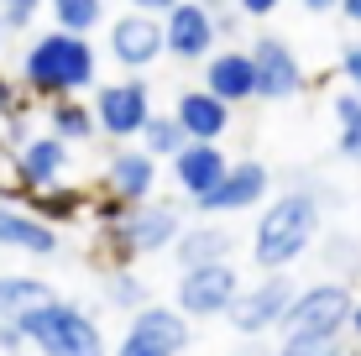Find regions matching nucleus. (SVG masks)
Here are the masks:
<instances>
[{"label": "nucleus", "mask_w": 361, "mask_h": 356, "mask_svg": "<svg viewBox=\"0 0 361 356\" xmlns=\"http://www.w3.org/2000/svg\"><path fill=\"white\" fill-rule=\"evenodd\" d=\"M319 194L325 189H309V183H293L288 194H278V200L262 210L252 231V257L262 273H288V267L314 247L319 236Z\"/></svg>", "instance_id": "obj_1"}, {"label": "nucleus", "mask_w": 361, "mask_h": 356, "mask_svg": "<svg viewBox=\"0 0 361 356\" xmlns=\"http://www.w3.org/2000/svg\"><path fill=\"white\" fill-rule=\"evenodd\" d=\"M94 68L99 63L90 37H68V32H42L21 53V84L37 100H79L94 84Z\"/></svg>", "instance_id": "obj_2"}, {"label": "nucleus", "mask_w": 361, "mask_h": 356, "mask_svg": "<svg viewBox=\"0 0 361 356\" xmlns=\"http://www.w3.org/2000/svg\"><path fill=\"white\" fill-rule=\"evenodd\" d=\"M351 320H356L351 288L345 283H314V288H293L278 330H283V346H325V340H341Z\"/></svg>", "instance_id": "obj_3"}, {"label": "nucleus", "mask_w": 361, "mask_h": 356, "mask_svg": "<svg viewBox=\"0 0 361 356\" xmlns=\"http://www.w3.org/2000/svg\"><path fill=\"white\" fill-rule=\"evenodd\" d=\"M16 330H21V340H32L42 356H105L99 325L68 299H47V304H37V309H27L16 320Z\"/></svg>", "instance_id": "obj_4"}, {"label": "nucleus", "mask_w": 361, "mask_h": 356, "mask_svg": "<svg viewBox=\"0 0 361 356\" xmlns=\"http://www.w3.org/2000/svg\"><path fill=\"white\" fill-rule=\"evenodd\" d=\"M105 226H110V241H116L121 257H147V252H168L173 236L183 231V220H178V204L152 200V204H126Z\"/></svg>", "instance_id": "obj_5"}, {"label": "nucleus", "mask_w": 361, "mask_h": 356, "mask_svg": "<svg viewBox=\"0 0 361 356\" xmlns=\"http://www.w3.org/2000/svg\"><path fill=\"white\" fill-rule=\"evenodd\" d=\"M90 116H94V131L126 142L147 126V116H152V90H147V79H136V73L131 79H116V84H94Z\"/></svg>", "instance_id": "obj_6"}, {"label": "nucleus", "mask_w": 361, "mask_h": 356, "mask_svg": "<svg viewBox=\"0 0 361 356\" xmlns=\"http://www.w3.org/2000/svg\"><path fill=\"white\" fill-rule=\"evenodd\" d=\"M189 320L168 304H147V309L131 314L126 325V340H121L116 356H183L189 351Z\"/></svg>", "instance_id": "obj_7"}, {"label": "nucleus", "mask_w": 361, "mask_h": 356, "mask_svg": "<svg viewBox=\"0 0 361 356\" xmlns=\"http://www.w3.org/2000/svg\"><path fill=\"white\" fill-rule=\"evenodd\" d=\"M288 299H293V278H288V273H267L257 288H241V293H235V304L226 309V320L235 325V336L262 340L267 330H278Z\"/></svg>", "instance_id": "obj_8"}, {"label": "nucleus", "mask_w": 361, "mask_h": 356, "mask_svg": "<svg viewBox=\"0 0 361 356\" xmlns=\"http://www.w3.org/2000/svg\"><path fill=\"white\" fill-rule=\"evenodd\" d=\"M235 293H241V273H235L231 262L194 267V273L178 278V304H173V309H178L183 320H215V314H226L235 304Z\"/></svg>", "instance_id": "obj_9"}, {"label": "nucleus", "mask_w": 361, "mask_h": 356, "mask_svg": "<svg viewBox=\"0 0 361 356\" xmlns=\"http://www.w3.org/2000/svg\"><path fill=\"white\" fill-rule=\"evenodd\" d=\"M246 58H252L257 100H293V94L304 90V63H298V53L283 37H257V42L246 47Z\"/></svg>", "instance_id": "obj_10"}, {"label": "nucleus", "mask_w": 361, "mask_h": 356, "mask_svg": "<svg viewBox=\"0 0 361 356\" xmlns=\"http://www.w3.org/2000/svg\"><path fill=\"white\" fill-rule=\"evenodd\" d=\"M267 189H272L267 163H257V157H246V163H226V173L215 178V189H209L204 200H194V210L199 215H235V210L262 204Z\"/></svg>", "instance_id": "obj_11"}, {"label": "nucleus", "mask_w": 361, "mask_h": 356, "mask_svg": "<svg viewBox=\"0 0 361 356\" xmlns=\"http://www.w3.org/2000/svg\"><path fill=\"white\" fill-rule=\"evenodd\" d=\"M157 27H163V53L178 58V63H204V58L215 53V42H220L209 11L194 6V0H178V6H173Z\"/></svg>", "instance_id": "obj_12"}, {"label": "nucleus", "mask_w": 361, "mask_h": 356, "mask_svg": "<svg viewBox=\"0 0 361 356\" xmlns=\"http://www.w3.org/2000/svg\"><path fill=\"white\" fill-rule=\"evenodd\" d=\"M99 189H105V200H116L121 210H126V204H147L152 189H157V163L142 147H121V152H110L105 173H99Z\"/></svg>", "instance_id": "obj_13"}, {"label": "nucleus", "mask_w": 361, "mask_h": 356, "mask_svg": "<svg viewBox=\"0 0 361 356\" xmlns=\"http://www.w3.org/2000/svg\"><path fill=\"white\" fill-rule=\"evenodd\" d=\"M110 58H116L121 68H131V73L152 68L157 58H163V27H157V16L126 11V16L110 21Z\"/></svg>", "instance_id": "obj_14"}, {"label": "nucleus", "mask_w": 361, "mask_h": 356, "mask_svg": "<svg viewBox=\"0 0 361 356\" xmlns=\"http://www.w3.org/2000/svg\"><path fill=\"white\" fill-rule=\"evenodd\" d=\"M204 94H215L226 110L257 100L252 90V58H246V47H215V53L204 58V84H199Z\"/></svg>", "instance_id": "obj_15"}, {"label": "nucleus", "mask_w": 361, "mask_h": 356, "mask_svg": "<svg viewBox=\"0 0 361 356\" xmlns=\"http://www.w3.org/2000/svg\"><path fill=\"white\" fill-rule=\"evenodd\" d=\"M168 163H173V183H178V194H189V200H204V194L215 189V178L226 173L231 157L220 152V142H189L183 152H173Z\"/></svg>", "instance_id": "obj_16"}, {"label": "nucleus", "mask_w": 361, "mask_h": 356, "mask_svg": "<svg viewBox=\"0 0 361 356\" xmlns=\"http://www.w3.org/2000/svg\"><path fill=\"white\" fill-rule=\"evenodd\" d=\"M231 252H235V236L226 226H215V220H199V226H189V231L173 236V262H178V273L231 262Z\"/></svg>", "instance_id": "obj_17"}, {"label": "nucleus", "mask_w": 361, "mask_h": 356, "mask_svg": "<svg viewBox=\"0 0 361 356\" xmlns=\"http://www.w3.org/2000/svg\"><path fill=\"white\" fill-rule=\"evenodd\" d=\"M173 121H178V131L189 142H220L231 131V110L215 100V94L204 90H178V100H173Z\"/></svg>", "instance_id": "obj_18"}, {"label": "nucleus", "mask_w": 361, "mask_h": 356, "mask_svg": "<svg viewBox=\"0 0 361 356\" xmlns=\"http://www.w3.org/2000/svg\"><path fill=\"white\" fill-rule=\"evenodd\" d=\"M16 173H21V189H27V194L53 189V183H63V173H68V147L42 131V137H32L16 152Z\"/></svg>", "instance_id": "obj_19"}, {"label": "nucleus", "mask_w": 361, "mask_h": 356, "mask_svg": "<svg viewBox=\"0 0 361 356\" xmlns=\"http://www.w3.org/2000/svg\"><path fill=\"white\" fill-rule=\"evenodd\" d=\"M0 247H16L27 257H58V231L42 226V220L27 215V210L0 204Z\"/></svg>", "instance_id": "obj_20"}, {"label": "nucleus", "mask_w": 361, "mask_h": 356, "mask_svg": "<svg viewBox=\"0 0 361 356\" xmlns=\"http://www.w3.org/2000/svg\"><path fill=\"white\" fill-rule=\"evenodd\" d=\"M53 299V288L42 278H27V273H0V325H16L27 309Z\"/></svg>", "instance_id": "obj_21"}, {"label": "nucleus", "mask_w": 361, "mask_h": 356, "mask_svg": "<svg viewBox=\"0 0 361 356\" xmlns=\"http://www.w3.org/2000/svg\"><path fill=\"white\" fill-rule=\"evenodd\" d=\"M47 137L58 142H90L94 137V116L84 100H47Z\"/></svg>", "instance_id": "obj_22"}, {"label": "nucleus", "mask_w": 361, "mask_h": 356, "mask_svg": "<svg viewBox=\"0 0 361 356\" xmlns=\"http://www.w3.org/2000/svg\"><path fill=\"white\" fill-rule=\"evenodd\" d=\"M79 210H84V194L79 189H63V183H53V189H37L32 194V210L27 215H37L42 226H63V220H79Z\"/></svg>", "instance_id": "obj_23"}, {"label": "nucleus", "mask_w": 361, "mask_h": 356, "mask_svg": "<svg viewBox=\"0 0 361 356\" xmlns=\"http://www.w3.org/2000/svg\"><path fill=\"white\" fill-rule=\"evenodd\" d=\"M136 137H142V152L152 157V163H168L173 152H183V147H189V137L178 131V121H173V116H157V110L147 116V126L136 131Z\"/></svg>", "instance_id": "obj_24"}, {"label": "nucleus", "mask_w": 361, "mask_h": 356, "mask_svg": "<svg viewBox=\"0 0 361 356\" xmlns=\"http://www.w3.org/2000/svg\"><path fill=\"white\" fill-rule=\"evenodd\" d=\"M53 6V32H68V37H90L105 16V0H47Z\"/></svg>", "instance_id": "obj_25"}, {"label": "nucleus", "mask_w": 361, "mask_h": 356, "mask_svg": "<svg viewBox=\"0 0 361 356\" xmlns=\"http://www.w3.org/2000/svg\"><path fill=\"white\" fill-rule=\"evenodd\" d=\"M105 299L116 304V309H131V314L152 304V299H147V283H142L136 273H110V278H105Z\"/></svg>", "instance_id": "obj_26"}, {"label": "nucleus", "mask_w": 361, "mask_h": 356, "mask_svg": "<svg viewBox=\"0 0 361 356\" xmlns=\"http://www.w3.org/2000/svg\"><path fill=\"white\" fill-rule=\"evenodd\" d=\"M42 11V0H0V32H27Z\"/></svg>", "instance_id": "obj_27"}, {"label": "nucleus", "mask_w": 361, "mask_h": 356, "mask_svg": "<svg viewBox=\"0 0 361 356\" xmlns=\"http://www.w3.org/2000/svg\"><path fill=\"white\" fill-rule=\"evenodd\" d=\"M16 194H27V189H21V173H16V152L0 147V204L16 200Z\"/></svg>", "instance_id": "obj_28"}, {"label": "nucleus", "mask_w": 361, "mask_h": 356, "mask_svg": "<svg viewBox=\"0 0 361 356\" xmlns=\"http://www.w3.org/2000/svg\"><path fill=\"white\" fill-rule=\"evenodd\" d=\"M335 121H341V126H361V94L356 90L335 94Z\"/></svg>", "instance_id": "obj_29"}, {"label": "nucleus", "mask_w": 361, "mask_h": 356, "mask_svg": "<svg viewBox=\"0 0 361 356\" xmlns=\"http://www.w3.org/2000/svg\"><path fill=\"white\" fill-rule=\"evenodd\" d=\"M272 356H345V340H325V346H278Z\"/></svg>", "instance_id": "obj_30"}, {"label": "nucleus", "mask_w": 361, "mask_h": 356, "mask_svg": "<svg viewBox=\"0 0 361 356\" xmlns=\"http://www.w3.org/2000/svg\"><path fill=\"white\" fill-rule=\"evenodd\" d=\"M283 0H231V11L235 16H252V21H262V16H272Z\"/></svg>", "instance_id": "obj_31"}, {"label": "nucleus", "mask_w": 361, "mask_h": 356, "mask_svg": "<svg viewBox=\"0 0 361 356\" xmlns=\"http://www.w3.org/2000/svg\"><path fill=\"white\" fill-rule=\"evenodd\" d=\"M341 73H345L351 84L361 79V42H345V47H341Z\"/></svg>", "instance_id": "obj_32"}, {"label": "nucleus", "mask_w": 361, "mask_h": 356, "mask_svg": "<svg viewBox=\"0 0 361 356\" xmlns=\"http://www.w3.org/2000/svg\"><path fill=\"white\" fill-rule=\"evenodd\" d=\"M173 6H178V0H131V11H136V16H157V21H163Z\"/></svg>", "instance_id": "obj_33"}, {"label": "nucleus", "mask_w": 361, "mask_h": 356, "mask_svg": "<svg viewBox=\"0 0 361 356\" xmlns=\"http://www.w3.org/2000/svg\"><path fill=\"white\" fill-rule=\"evenodd\" d=\"M21 346H27V340H21V330H16V325H0V351H6V356H16Z\"/></svg>", "instance_id": "obj_34"}, {"label": "nucleus", "mask_w": 361, "mask_h": 356, "mask_svg": "<svg viewBox=\"0 0 361 356\" xmlns=\"http://www.w3.org/2000/svg\"><path fill=\"white\" fill-rule=\"evenodd\" d=\"M361 152V126H341V157H356Z\"/></svg>", "instance_id": "obj_35"}, {"label": "nucleus", "mask_w": 361, "mask_h": 356, "mask_svg": "<svg viewBox=\"0 0 361 356\" xmlns=\"http://www.w3.org/2000/svg\"><path fill=\"white\" fill-rule=\"evenodd\" d=\"M330 262L335 267H351V236H335L330 241Z\"/></svg>", "instance_id": "obj_36"}, {"label": "nucleus", "mask_w": 361, "mask_h": 356, "mask_svg": "<svg viewBox=\"0 0 361 356\" xmlns=\"http://www.w3.org/2000/svg\"><path fill=\"white\" fill-rule=\"evenodd\" d=\"M16 100H21V90H16V84L6 79V73H0V116H6V110L16 105Z\"/></svg>", "instance_id": "obj_37"}, {"label": "nucleus", "mask_w": 361, "mask_h": 356, "mask_svg": "<svg viewBox=\"0 0 361 356\" xmlns=\"http://www.w3.org/2000/svg\"><path fill=\"white\" fill-rule=\"evenodd\" d=\"M231 356H272V346H267V340H241Z\"/></svg>", "instance_id": "obj_38"}, {"label": "nucleus", "mask_w": 361, "mask_h": 356, "mask_svg": "<svg viewBox=\"0 0 361 356\" xmlns=\"http://www.w3.org/2000/svg\"><path fill=\"white\" fill-rule=\"evenodd\" d=\"M335 11H341L345 21H361V0H335Z\"/></svg>", "instance_id": "obj_39"}, {"label": "nucleus", "mask_w": 361, "mask_h": 356, "mask_svg": "<svg viewBox=\"0 0 361 356\" xmlns=\"http://www.w3.org/2000/svg\"><path fill=\"white\" fill-rule=\"evenodd\" d=\"M298 6H304L309 16H325V11H335V0H298Z\"/></svg>", "instance_id": "obj_40"}, {"label": "nucleus", "mask_w": 361, "mask_h": 356, "mask_svg": "<svg viewBox=\"0 0 361 356\" xmlns=\"http://www.w3.org/2000/svg\"><path fill=\"white\" fill-rule=\"evenodd\" d=\"M0 37H6V32H0Z\"/></svg>", "instance_id": "obj_41"}]
</instances>
